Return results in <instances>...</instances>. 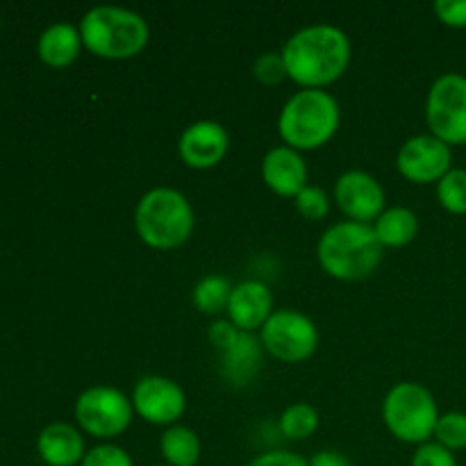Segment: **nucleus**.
Returning <instances> with one entry per match:
<instances>
[{"instance_id": "nucleus-3", "label": "nucleus", "mask_w": 466, "mask_h": 466, "mask_svg": "<svg viewBox=\"0 0 466 466\" xmlns=\"http://www.w3.org/2000/svg\"><path fill=\"white\" fill-rule=\"evenodd\" d=\"M339 103L323 89H303L291 96L278 118V132L294 150H317L339 130Z\"/></svg>"}, {"instance_id": "nucleus-28", "label": "nucleus", "mask_w": 466, "mask_h": 466, "mask_svg": "<svg viewBox=\"0 0 466 466\" xmlns=\"http://www.w3.org/2000/svg\"><path fill=\"white\" fill-rule=\"evenodd\" d=\"M412 466H458L455 453L440 446L437 441H428L417 449L412 458Z\"/></svg>"}, {"instance_id": "nucleus-21", "label": "nucleus", "mask_w": 466, "mask_h": 466, "mask_svg": "<svg viewBox=\"0 0 466 466\" xmlns=\"http://www.w3.org/2000/svg\"><path fill=\"white\" fill-rule=\"evenodd\" d=\"M232 289H235V287L230 285L228 278L212 273V276H205L203 280L194 287L191 300H194L196 309H200L203 314H221L228 312Z\"/></svg>"}, {"instance_id": "nucleus-7", "label": "nucleus", "mask_w": 466, "mask_h": 466, "mask_svg": "<svg viewBox=\"0 0 466 466\" xmlns=\"http://www.w3.org/2000/svg\"><path fill=\"white\" fill-rule=\"evenodd\" d=\"M431 135L449 146L466 144V76L444 73L432 82L426 100Z\"/></svg>"}, {"instance_id": "nucleus-32", "label": "nucleus", "mask_w": 466, "mask_h": 466, "mask_svg": "<svg viewBox=\"0 0 466 466\" xmlns=\"http://www.w3.org/2000/svg\"><path fill=\"white\" fill-rule=\"evenodd\" d=\"M157 466H168V464H157Z\"/></svg>"}, {"instance_id": "nucleus-8", "label": "nucleus", "mask_w": 466, "mask_h": 466, "mask_svg": "<svg viewBox=\"0 0 466 466\" xmlns=\"http://www.w3.org/2000/svg\"><path fill=\"white\" fill-rule=\"evenodd\" d=\"M209 344L221 358V376L232 387H246L259 376L264 364V346L250 332L239 330L230 321H217L209 328Z\"/></svg>"}, {"instance_id": "nucleus-4", "label": "nucleus", "mask_w": 466, "mask_h": 466, "mask_svg": "<svg viewBox=\"0 0 466 466\" xmlns=\"http://www.w3.org/2000/svg\"><path fill=\"white\" fill-rule=\"evenodd\" d=\"M196 226L194 208L185 194L171 187H157L141 196L135 209L139 239L155 250H173L185 244Z\"/></svg>"}, {"instance_id": "nucleus-2", "label": "nucleus", "mask_w": 466, "mask_h": 466, "mask_svg": "<svg viewBox=\"0 0 466 466\" xmlns=\"http://www.w3.org/2000/svg\"><path fill=\"white\" fill-rule=\"evenodd\" d=\"M317 258L330 278L358 282L380 267L382 246L371 226L341 221L323 232L317 246Z\"/></svg>"}, {"instance_id": "nucleus-27", "label": "nucleus", "mask_w": 466, "mask_h": 466, "mask_svg": "<svg viewBox=\"0 0 466 466\" xmlns=\"http://www.w3.org/2000/svg\"><path fill=\"white\" fill-rule=\"evenodd\" d=\"M80 466H135L130 453L116 444H100L86 451Z\"/></svg>"}, {"instance_id": "nucleus-14", "label": "nucleus", "mask_w": 466, "mask_h": 466, "mask_svg": "<svg viewBox=\"0 0 466 466\" xmlns=\"http://www.w3.org/2000/svg\"><path fill=\"white\" fill-rule=\"evenodd\" d=\"M230 148V135L217 121H196L180 135L177 153L189 168L208 171L221 164Z\"/></svg>"}, {"instance_id": "nucleus-12", "label": "nucleus", "mask_w": 466, "mask_h": 466, "mask_svg": "<svg viewBox=\"0 0 466 466\" xmlns=\"http://www.w3.org/2000/svg\"><path fill=\"white\" fill-rule=\"evenodd\" d=\"M130 400L135 412L153 426H176L187 410V396L182 387L164 376L141 378Z\"/></svg>"}, {"instance_id": "nucleus-23", "label": "nucleus", "mask_w": 466, "mask_h": 466, "mask_svg": "<svg viewBox=\"0 0 466 466\" xmlns=\"http://www.w3.org/2000/svg\"><path fill=\"white\" fill-rule=\"evenodd\" d=\"M437 200L451 214H466V168H451L437 182Z\"/></svg>"}, {"instance_id": "nucleus-13", "label": "nucleus", "mask_w": 466, "mask_h": 466, "mask_svg": "<svg viewBox=\"0 0 466 466\" xmlns=\"http://www.w3.org/2000/svg\"><path fill=\"white\" fill-rule=\"evenodd\" d=\"M335 203L350 221L373 226L385 212V189L367 171H346L335 182Z\"/></svg>"}, {"instance_id": "nucleus-25", "label": "nucleus", "mask_w": 466, "mask_h": 466, "mask_svg": "<svg viewBox=\"0 0 466 466\" xmlns=\"http://www.w3.org/2000/svg\"><path fill=\"white\" fill-rule=\"evenodd\" d=\"M294 203L300 217L308 218V221H319V218L326 217L328 209H330V198H328L326 191H323L321 187L312 185L305 187V189L296 196Z\"/></svg>"}, {"instance_id": "nucleus-29", "label": "nucleus", "mask_w": 466, "mask_h": 466, "mask_svg": "<svg viewBox=\"0 0 466 466\" xmlns=\"http://www.w3.org/2000/svg\"><path fill=\"white\" fill-rule=\"evenodd\" d=\"M432 9L444 25L455 27V30L466 27V0H437Z\"/></svg>"}, {"instance_id": "nucleus-19", "label": "nucleus", "mask_w": 466, "mask_h": 466, "mask_svg": "<svg viewBox=\"0 0 466 466\" xmlns=\"http://www.w3.org/2000/svg\"><path fill=\"white\" fill-rule=\"evenodd\" d=\"M371 228L382 248H403L417 237L419 218L410 208H390L376 218Z\"/></svg>"}, {"instance_id": "nucleus-17", "label": "nucleus", "mask_w": 466, "mask_h": 466, "mask_svg": "<svg viewBox=\"0 0 466 466\" xmlns=\"http://www.w3.org/2000/svg\"><path fill=\"white\" fill-rule=\"evenodd\" d=\"M36 451L48 466L82 464L86 451L80 432L68 423H50L36 440Z\"/></svg>"}, {"instance_id": "nucleus-16", "label": "nucleus", "mask_w": 466, "mask_h": 466, "mask_svg": "<svg viewBox=\"0 0 466 466\" xmlns=\"http://www.w3.org/2000/svg\"><path fill=\"white\" fill-rule=\"evenodd\" d=\"M273 314V294L267 282L244 280L232 289L230 305H228V321L239 330L250 332L262 330L264 323Z\"/></svg>"}, {"instance_id": "nucleus-5", "label": "nucleus", "mask_w": 466, "mask_h": 466, "mask_svg": "<svg viewBox=\"0 0 466 466\" xmlns=\"http://www.w3.org/2000/svg\"><path fill=\"white\" fill-rule=\"evenodd\" d=\"M82 46L100 59H130L148 46V23L123 7H94L80 23Z\"/></svg>"}, {"instance_id": "nucleus-10", "label": "nucleus", "mask_w": 466, "mask_h": 466, "mask_svg": "<svg viewBox=\"0 0 466 466\" xmlns=\"http://www.w3.org/2000/svg\"><path fill=\"white\" fill-rule=\"evenodd\" d=\"M132 400L114 387H89L76 400V419L86 435L96 440H112L130 428Z\"/></svg>"}, {"instance_id": "nucleus-26", "label": "nucleus", "mask_w": 466, "mask_h": 466, "mask_svg": "<svg viewBox=\"0 0 466 466\" xmlns=\"http://www.w3.org/2000/svg\"><path fill=\"white\" fill-rule=\"evenodd\" d=\"M253 76L258 77L262 85H280L287 76L285 59H282V53H262L253 64Z\"/></svg>"}, {"instance_id": "nucleus-30", "label": "nucleus", "mask_w": 466, "mask_h": 466, "mask_svg": "<svg viewBox=\"0 0 466 466\" xmlns=\"http://www.w3.org/2000/svg\"><path fill=\"white\" fill-rule=\"evenodd\" d=\"M246 466H309V462L300 455L289 453V451H268V453L258 455Z\"/></svg>"}, {"instance_id": "nucleus-1", "label": "nucleus", "mask_w": 466, "mask_h": 466, "mask_svg": "<svg viewBox=\"0 0 466 466\" xmlns=\"http://www.w3.org/2000/svg\"><path fill=\"white\" fill-rule=\"evenodd\" d=\"M287 76L303 89H323L346 73L350 41L335 25H308L289 36L282 48Z\"/></svg>"}, {"instance_id": "nucleus-22", "label": "nucleus", "mask_w": 466, "mask_h": 466, "mask_svg": "<svg viewBox=\"0 0 466 466\" xmlns=\"http://www.w3.org/2000/svg\"><path fill=\"white\" fill-rule=\"evenodd\" d=\"M319 428V412L308 403H294L282 412L280 432L291 441H303L312 437Z\"/></svg>"}, {"instance_id": "nucleus-18", "label": "nucleus", "mask_w": 466, "mask_h": 466, "mask_svg": "<svg viewBox=\"0 0 466 466\" xmlns=\"http://www.w3.org/2000/svg\"><path fill=\"white\" fill-rule=\"evenodd\" d=\"M82 36L80 30L71 23H55L39 36V57L41 62L53 68H64L73 64L80 55Z\"/></svg>"}, {"instance_id": "nucleus-31", "label": "nucleus", "mask_w": 466, "mask_h": 466, "mask_svg": "<svg viewBox=\"0 0 466 466\" xmlns=\"http://www.w3.org/2000/svg\"><path fill=\"white\" fill-rule=\"evenodd\" d=\"M309 466H353L350 460L339 451H321L309 460Z\"/></svg>"}, {"instance_id": "nucleus-24", "label": "nucleus", "mask_w": 466, "mask_h": 466, "mask_svg": "<svg viewBox=\"0 0 466 466\" xmlns=\"http://www.w3.org/2000/svg\"><path fill=\"white\" fill-rule=\"evenodd\" d=\"M435 441L451 453L466 449V414L464 412H446L441 414L435 428Z\"/></svg>"}, {"instance_id": "nucleus-20", "label": "nucleus", "mask_w": 466, "mask_h": 466, "mask_svg": "<svg viewBox=\"0 0 466 466\" xmlns=\"http://www.w3.org/2000/svg\"><path fill=\"white\" fill-rule=\"evenodd\" d=\"M159 451L168 466H196L200 460V440L191 428L171 426L159 440Z\"/></svg>"}, {"instance_id": "nucleus-15", "label": "nucleus", "mask_w": 466, "mask_h": 466, "mask_svg": "<svg viewBox=\"0 0 466 466\" xmlns=\"http://www.w3.org/2000/svg\"><path fill=\"white\" fill-rule=\"evenodd\" d=\"M264 185L282 198H296L308 187V164L289 146L271 148L262 159Z\"/></svg>"}, {"instance_id": "nucleus-11", "label": "nucleus", "mask_w": 466, "mask_h": 466, "mask_svg": "<svg viewBox=\"0 0 466 466\" xmlns=\"http://www.w3.org/2000/svg\"><path fill=\"white\" fill-rule=\"evenodd\" d=\"M453 164V150L449 144L432 135H417L405 141L396 157V168L405 180L414 185L440 182Z\"/></svg>"}, {"instance_id": "nucleus-6", "label": "nucleus", "mask_w": 466, "mask_h": 466, "mask_svg": "<svg viewBox=\"0 0 466 466\" xmlns=\"http://www.w3.org/2000/svg\"><path fill=\"white\" fill-rule=\"evenodd\" d=\"M440 408L431 390L417 382H399L382 400V419L391 435L405 444H428L435 437Z\"/></svg>"}, {"instance_id": "nucleus-9", "label": "nucleus", "mask_w": 466, "mask_h": 466, "mask_svg": "<svg viewBox=\"0 0 466 466\" xmlns=\"http://www.w3.org/2000/svg\"><path fill=\"white\" fill-rule=\"evenodd\" d=\"M264 350L285 364L305 362L319 346V330L309 317L296 309H276L259 335Z\"/></svg>"}]
</instances>
